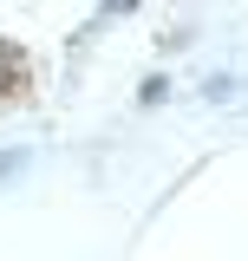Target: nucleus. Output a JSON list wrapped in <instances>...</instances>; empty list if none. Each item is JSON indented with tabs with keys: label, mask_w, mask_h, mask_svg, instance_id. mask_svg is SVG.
<instances>
[{
	"label": "nucleus",
	"mask_w": 248,
	"mask_h": 261,
	"mask_svg": "<svg viewBox=\"0 0 248 261\" xmlns=\"http://www.w3.org/2000/svg\"><path fill=\"white\" fill-rule=\"evenodd\" d=\"M189 39H196V27H170V33H157V46H163V53H183Z\"/></svg>",
	"instance_id": "obj_1"
},
{
	"label": "nucleus",
	"mask_w": 248,
	"mask_h": 261,
	"mask_svg": "<svg viewBox=\"0 0 248 261\" xmlns=\"http://www.w3.org/2000/svg\"><path fill=\"white\" fill-rule=\"evenodd\" d=\"M170 92V79H163V72H151V79H144V85H137V105H157V98Z\"/></svg>",
	"instance_id": "obj_2"
},
{
	"label": "nucleus",
	"mask_w": 248,
	"mask_h": 261,
	"mask_svg": "<svg viewBox=\"0 0 248 261\" xmlns=\"http://www.w3.org/2000/svg\"><path fill=\"white\" fill-rule=\"evenodd\" d=\"M203 98H209V105H229V98H235V79H203Z\"/></svg>",
	"instance_id": "obj_3"
}]
</instances>
